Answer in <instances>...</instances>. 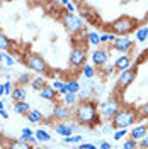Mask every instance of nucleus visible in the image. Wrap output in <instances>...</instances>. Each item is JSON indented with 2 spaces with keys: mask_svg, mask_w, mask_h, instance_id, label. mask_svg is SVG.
Returning <instances> with one entry per match:
<instances>
[{
  "mask_svg": "<svg viewBox=\"0 0 148 149\" xmlns=\"http://www.w3.org/2000/svg\"><path fill=\"white\" fill-rule=\"evenodd\" d=\"M72 117L77 125H83L92 129L95 125L101 124V117H99V110H97V103L90 100H80L77 103L73 110H72Z\"/></svg>",
  "mask_w": 148,
  "mask_h": 149,
  "instance_id": "f257e3e1",
  "label": "nucleus"
},
{
  "mask_svg": "<svg viewBox=\"0 0 148 149\" xmlns=\"http://www.w3.org/2000/svg\"><path fill=\"white\" fill-rule=\"evenodd\" d=\"M138 24H140V20H136L131 15H121V17L111 20L106 26H109V32H112L116 37H130L131 32H135L136 29L141 27Z\"/></svg>",
  "mask_w": 148,
  "mask_h": 149,
  "instance_id": "f03ea898",
  "label": "nucleus"
},
{
  "mask_svg": "<svg viewBox=\"0 0 148 149\" xmlns=\"http://www.w3.org/2000/svg\"><path fill=\"white\" fill-rule=\"evenodd\" d=\"M138 120H140L138 110L135 107H131V105H123L121 110L114 115V119L111 120V127L116 130L118 129H130Z\"/></svg>",
  "mask_w": 148,
  "mask_h": 149,
  "instance_id": "7ed1b4c3",
  "label": "nucleus"
},
{
  "mask_svg": "<svg viewBox=\"0 0 148 149\" xmlns=\"http://www.w3.org/2000/svg\"><path fill=\"white\" fill-rule=\"evenodd\" d=\"M60 19H61L63 27L66 29V32H68L72 37L80 36L83 31H85V20H83L78 14H70V12L63 10Z\"/></svg>",
  "mask_w": 148,
  "mask_h": 149,
  "instance_id": "20e7f679",
  "label": "nucleus"
},
{
  "mask_svg": "<svg viewBox=\"0 0 148 149\" xmlns=\"http://www.w3.org/2000/svg\"><path fill=\"white\" fill-rule=\"evenodd\" d=\"M123 103H121L119 97L116 93H112L109 98H106L104 102L97 103V110H99V117L101 120H112L114 115L121 110Z\"/></svg>",
  "mask_w": 148,
  "mask_h": 149,
  "instance_id": "39448f33",
  "label": "nucleus"
},
{
  "mask_svg": "<svg viewBox=\"0 0 148 149\" xmlns=\"http://www.w3.org/2000/svg\"><path fill=\"white\" fill-rule=\"evenodd\" d=\"M68 63L75 70H82L87 63V42H73V47L68 56Z\"/></svg>",
  "mask_w": 148,
  "mask_h": 149,
  "instance_id": "423d86ee",
  "label": "nucleus"
},
{
  "mask_svg": "<svg viewBox=\"0 0 148 149\" xmlns=\"http://www.w3.org/2000/svg\"><path fill=\"white\" fill-rule=\"evenodd\" d=\"M24 65L27 66L29 71H36V73H39L41 76H44V74L49 73V66H48L46 59L41 54H37V53H29V54L24 58Z\"/></svg>",
  "mask_w": 148,
  "mask_h": 149,
  "instance_id": "0eeeda50",
  "label": "nucleus"
},
{
  "mask_svg": "<svg viewBox=\"0 0 148 149\" xmlns=\"http://www.w3.org/2000/svg\"><path fill=\"white\" fill-rule=\"evenodd\" d=\"M136 74H138V68L136 66H131L130 70H126V71H121L118 74V78H116V90L114 93L118 92H124L130 85L135 83V80H136Z\"/></svg>",
  "mask_w": 148,
  "mask_h": 149,
  "instance_id": "6e6552de",
  "label": "nucleus"
},
{
  "mask_svg": "<svg viewBox=\"0 0 148 149\" xmlns=\"http://www.w3.org/2000/svg\"><path fill=\"white\" fill-rule=\"evenodd\" d=\"M90 59H92V66L95 70H99L104 65H107V61H109V51L104 49V47H95L90 53Z\"/></svg>",
  "mask_w": 148,
  "mask_h": 149,
  "instance_id": "1a4fd4ad",
  "label": "nucleus"
},
{
  "mask_svg": "<svg viewBox=\"0 0 148 149\" xmlns=\"http://www.w3.org/2000/svg\"><path fill=\"white\" fill-rule=\"evenodd\" d=\"M111 47L114 51H118V53L128 54L131 49L135 47V42H133V39H130V37H116L114 42L111 44Z\"/></svg>",
  "mask_w": 148,
  "mask_h": 149,
  "instance_id": "9d476101",
  "label": "nucleus"
},
{
  "mask_svg": "<svg viewBox=\"0 0 148 149\" xmlns=\"http://www.w3.org/2000/svg\"><path fill=\"white\" fill-rule=\"evenodd\" d=\"M75 127H77V124L75 122H56L53 124V129L58 136H61V139L63 137H70V136H73L75 134Z\"/></svg>",
  "mask_w": 148,
  "mask_h": 149,
  "instance_id": "9b49d317",
  "label": "nucleus"
},
{
  "mask_svg": "<svg viewBox=\"0 0 148 149\" xmlns=\"http://www.w3.org/2000/svg\"><path fill=\"white\" fill-rule=\"evenodd\" d=\"M53 117L58 122H65L72 117V107H66L65 103H56L53 107Z\"/></svg>",
  "mask_w": 148,
  "mask_h": 149,
  "instance_id": "f8f14e48",
  "label": "nucleus"
},
{
  "mask_svg": "<svg viewBox=\"0 0 148 149\" xmlns=\"http://www.w3.org/2000/svg\"><path fill=\"white\" fill-rule=\"evenodd\" d=\"M148 134V127L145 125V124H136V125H133L131 127V130H130V139H133V141H141L145 136Z\"/></svg>",
  "mask_w": 148,
  "mask_h": 149,
  "instance_id": "ddd939ff",
  "label": "nucleus"
},
{
  "mask_svg": "<svg viewBox=\"0 0 148 149\" xmlns=\"http://www.w3.org/2000/svg\"><path fill=\"white\" fill-rule=\"evenodd\" d=\"M114 70L118 71V73H121V71H126V70H130L131 68V56L130 54H123L119 56L116 61H114Z\"/></svg>",
  "mask_w": 148,
  "mask_h": 149,
  "instance_id": "4468645a",
  "label": "nucleus"
},
{
  "mask_svg": "<svg viewBox=\"0 0 148 149\" xmlns=\"http://www.w3.org/2000/svg\"><path fill=\"white\" fill-rule=\"evenodd\" d=\"M39 97L43 98V100H48V102H55L58 100V92H55L53 88H51V85H44L43 88H41V92H39Z\"/></svg>",
  "mask_w": 148,
  "mask_h": 149,
  "instance_id": "2eb2a0df",
  "label": "nucleus"
},
{
  "mask_svg": "<svg viewBox=\"0 0 148 149\" xmlns=\"http://www.w3.org/2000/svg\"><path fill=\"white\" fill-rule=\"evenodd\" d=\"M12 100L14 103L16 102H26V98H27V88L26 86H19V85H14V88H12Z\"/></svg>",
  "mask_w": 148,
  "mask_h": 149,
  "instance_id": "dca6fc26",
  "label": "nucleus"
},
{
  "mask_svg": "<svg viewBox=\"0 0 148 149\" xmlns=\"http://www.w3.org/2000/svg\"><path fill=\"white\" fill-rule=\"evenodd\" d=\"M34 139H36L39 144H43V142H49V141L53 139V136H51L46 129H37L36 132H34Z\"/></svg>",
  "mask_w": 148,
  "mask_h": 149,
  "instance_id": "f3484780",
  "label": "nucleus"
},
{
  "mask_svg": "<svg viewBox=\"0 0 148 149\" xmlns=\"http://www.w3.org/2000/svg\"><path fill=\"white\" fill-rule=\"evenodd\" d=\"M31 110H32V109H31V105H29L27 102H16L14 103V112H16L17 115H27Z\"/></svg>",
  "mask_w": 148,
  "mask_h": 149,
  "instance_id": "a211bd4d",
  "label": "nucleus"
},
{
  "mask_svg": "<svg viewBox=\"0 0 148 149\" xmlns=\"http://www.w3.org/2000/svg\"><path fill=\"white\" fill-rule=\"evenodd\" d=\"M26 117H27V120L31 122V124H39V122L44 120V115H43V112H41V110H36V109H32V110L29 112Z\"/></svg>",
  "mask_w": 148,
  "mask_h": 149,
  "instance_id": "6ab92c4d",
  "label": "nucleus"
},
{
  "mask_svg": "<svg viewBox=\"0 0 148 149\" xmlns=\"http://www.w3.org/2000/svg\"><path fill=\"white\" fill-rule=\"evenodd\" d=\"M95 73H97V70L92 66V63H85L82 68V74L85 80H92L94 76H95Z\"/></svg>",
  "mask_w": 148,
  "mask_h": 149,
  "instance_id": "aec40b11",
  "label": "nucleus"
},
{
  "mask_svg": "<svg viewBox=\"0 0 148 149\" xmlns=\"http://www.w3.org/2000/svg\"><path fill=\"white\" fill-rule=\"evenodd\" d=\"M32 74L29 73V71H24V73H20L17 76V83L16 85H19V86H26V85H31V81H32Z\"/></svg>",
  "mask_w": 148,
  "mask_h": 149,
  "instance_id": "412c9836",
  "label": "nucleus"
},
{
  "mask_svg": "<svg viewBox=\"0 0 148 149\" xmlns=\"http://www.w3.org/2000/svg\"><path fill=\"white\" fill-rule=\"evenodd\" d=\"M87 44L92 46L94 49L95 47H101V39H99V34L97 32H87Z\"/></svg>",
  "mask_w": 148,
  "mask_h": 149,
  "instance_id": "4be33fe9",
  "label": "nucleus"
},
{
  "mask_svg": "<svg viewBox=\"0 0 148 149\" xmlns=\"http://www.w3.org/2000/svg\"><path fill=\"white\" fill-rule=\"evenodd\" d=\"M44 85H46V78L39 74V76H34V78H32V81H31V88L36 90V92H41V88H43Z\"/></svg>",
  "mask_w": 148,
  "mask_h": 149,
  "instance_id": "5701e85b",
  "label": "nucleus"
},
{
  "mask_svg": "<svg viewBox=\"0 0 148 149\" xmlns=\"http://www.w3.org/2000/svg\"><path fill=\"white\" fill-rule=\"evenodd\" d=\"M7 149H34L31 144H27V142H24V141H10L9 146H7Z\"/></svg>",
  "mask_w": 148,
  "mask_h": 149,
  "instance_id": "b1692460",
  "label": "nucleus"
},
{
  "mask_svg": "<svg viewBox=\"0 0 148 149\" xmlns=\"http://www.w3.org/2000/svg\"><path fill=\"white\" fill-rule=\"evenodd\" d=\"M135 36H136V41H138V42H145L148 39V27L147 26H141L140 29L135 31Z\"/></svg>",
  "mask_w": 148,
  "mask_h": 149,
  "instance_id": "393cba45",
  "label": "nucleus"
},
{
  "mask_svg": "<svg viewBox=\"0 0 148 149\" xmlns=\"http://www.w3.org/2000/svg\"><path fill=\"white\" fill-rule=\"evenodd\" d=\"M66 107H73V105H77L78 103V95H75V93H66V95H63V102Z\"/></svg>",
  "mask_w": 148,
  "mask_h": 149,
  "instance_id": "a878e982",
  "label": "nucleus"
},
{
  "mask_svg": "<svg viewBox=\"0 0 148 149\" xmlns=\"http://www.w3.org/2000/svg\"><path fill=\"white\" fill-rule=\"evenodd\" d=\"M10 47H12V41L0 31V51H10Z\"/></svg>",
  "mask_w": 148,
  "mask_h": 149,
  "instance_id": "bb28decb",
  "label": "nucleus"
},
{
  "mask_svg": "<svg viewBox=\"0 0 148 149\" xmlns=\"http://www.w3.org/2000/svg\"><path fill=\"white\" fill-rule=\"evenodd\" d=\"M61 142L63 144H80V142H83V136L82 134H73L70 137H63Z\"/></svg>",
  "mask_w": 148,
  "mask_h": 149,
  "instance_id": "cd10ccee",
  "label": "nucleus"
},
{
  "mask_svg": "<svg viewBox=\"0 0 148 149\" xmlns=\"http://www.w3.org/2000/svg\"><path fill=\"white\" fill-rule=\"evenodd\" d=\"M99 39H101V46H102V44L106 46V44H112V42H114V39H116V36H114L112 32L107 31V32H104V34H99Z\"/></svg>",
  "mask_w": 148,
  "mask_h": 149,
  "instance_id": "c85d7f7f",
  "label": "nucleus"
},
{
  "mask_svg": "<svg viewBox=\"0 0 148 149\" xmlns=\"http://www.w3.org/2000/svg\"><path fill=\"white\" fill-rule=\"evenodd\" d=\"M66 83V90L68 93H75V95H78L80 92V83L77 81V80H70V81H65Z\"/></svg>",
  "mask_w": 148,
  "mask_h": 149,
  "instance_id": "c756f323",
  "label": "nucleus"
},
{
  "mask_svg": "<svg viewBox=\"0 0 148 149\" xmlns=\"http://www.w3.org/2000/svg\"><path fill=\"white\" fill-rule=\"evenodd\" d=\"M34 137V130L29 129V127H24V129L20 130V141H24V142H29V141Z\"/></svg>",
  "mask_w": 148,
  "mask_h": 149,
  "instance_id": "7c9ffc66",
  "label": "nucleus"
},
{
  "mask_svg": "<svg viewBox=\"0 0 148 149\" xmlns=\"http://www.w3.org/2000/svg\"><path fill=\"white\" fill-rule=\"evenodd\" d=\"M97 71L101 73V76H102V78H107V76H111V74L114 73L116 70H114V66H112V65H104L102 68H99Z\"/></svg>",
  "mask_w": 148,
  "mask_h": 149,
  "instance_id": "2f4dec72",
  "label": "nucleus"
},
{
  "mask_svg": "<svg viewBox=\"0 0 148 149\" xmlns=\"http://www.w3.org/2000/svg\"><path fill=\"white\" fill-rule=\"evenodd\" d=\"M136 110H138L140 120H145V119H148V102H147V103H143L141 107H138Z\"/></svg>",
  "mask_w": 148,
  "mask_h": 149,
  "instance_id": "473e14b6",
  "label": "nucleus"
},
{
  "mask_svg": "<svg viewBox=\"0 0 148 149\" xmlns=\"http://www.w3.org/2000/svg\"><path fill=\"white\" fill-rule=\"evenodd\" d=\"M0 61H5V65L9 66V68H12L14 63H16V61H14V58H12L9 53H0Z\"/></svg>",
  "mask_w": 148,
  "mask_h": 149,
  "instance_id": "72a5a7b5",
  "label": "nucleus"
},
{
  "mask_svg": "<svg viewBox=\"0 0 148 149\" xmlns=\"http://www.w3.org/2000/svg\"><path fill=\"white\" fill-rule=\"evenodd\" d=\"M130 134V129H118L114 134H112V139L114 141H121L124 136H128Z\"/></svg>",
  "mask_w": 148,
  "mask_h": 149,
  "instance_id": "f704fd0d",
  "label": "nucleus"
},
{
  "mask_svg": "<svg viewBox=\"0 0 148 149\" xmlns=\"http://www.w3.org/2000/svg\"><path fill=\"white\" fill-rule=\"evenodd\" d=\"M61 5H63L65 10H66V12H70V14H75V12H77V3H73V2L63 0V2H61Z\"/></svg>",
  "mask_w": 148,
  "mask_h": 149,
  "instance_id": "c9c22d12",
  "label": "nucleus"
},
{
  "mask_svg": "<svg viewBox=\"0 0 148 149\" xmlns=\"http://www.w3.org/2000/svg\"><path fill=\"white\" fill-rule=\"evenodd\" d=\"M123 149H138V142L133 139H126L123 142Z\"/></svg>",
  "mask_w": 148,
  "mask_h": 149,
  "instance_id": "e433bc0d",
  "label": "nucleus"
},
{
  "mask_svg": "<svg viewBox=\"0 0 148 149\" xmlns=\"http://www.w3.org/2000/svg\"><path fill=\"white\" fill-rule=\"evenodd\" d=\"M49 85H51V88H53L55 92H60V90L63 88V85H65V81H61V80H53V81H51Z\"/></svg>",
  "mask_w": 148,
  "mask_h": 149,
  "instance_id": "4c0bfd02",
  "label": "nucleus"
},
{
  "mask_svg": "<svg viewBox=\"0 0 148 149\" xmlns=\"http://www.w3.org/2000/svg\"><path fill=\"white\" fill-rule=\"evenodd\" d=\"M138 149H148V134L141 141H138Z\"/></svg>",
  "mask_w": 148,
  "mask_h": 149,
  "instance_id": "58836bf2",
  "label": "nucleus"
},
{
  "mask_svg": "<svg viewBox=\"0 0 148 149\" xmlns=\"http://www.w3.org/2000/svg\"><path fill=\"white\" fill-rule=\"evenodd\" d=\"M78 149H97V146L92 144V142H80L78 144Z\"/></svg>",
  "mask_w": 148,
  "mask_h": 149,
  "instance_id": "ea45409f",
  "label": "nucleus"
},
{
  "mask_svg": "<svg viewBox=\"0 0 148 149\" xmlns=\"http://www.w3.org/2000/svg\"><path fill=\"white\" fill-rule=\"evenodd\" d=\"M4 88H5V95H12V81L10 80H7L4 83Z\"/></svg>",
  "mask_w": 148,
  "mask_h": 149,
  "instance_id": "a19ab883",
  "label": "nucleus"
},
{
  "mask_svg": "<svg viewBox=\"0 0 148 149\" xmlns=\"http://www.w3.org/2000/svg\"><path fill=\"white\" fill-rule=\"evenodd\" d=\"M111 148H112V146L109 144V142H106V141H102L101 144H99V148H97V149H111Z\"/></svg>",
  "mask_w": 148,
  "mask_h": 149,
  "instance_id": "79ce46f5",
  "label": "nucleus"
},
{
  "mask_svg": "<svg viewBox=\"0 0 148 149\" xmlns=\"http://www.w3.org/2000/svg\"><path fill=\"white\" fill-rule=\"evenodd\" d=\"M0 117H2V119H5V120H7V119H9V112L5 110V109H4V110H0Z\"/></svg>",
  "mask_w": 148,
  "mask_h": 149,
  "instance_id": "37998d69",
  "label": "nucleus"
},
{
  "mask_svg": "<svg viewBox=\"0 0 148 149\" xmlns=\"http://www.w3.org/2000/svg\"><path fill=\"white\" fill-rule=\"evenodd\" d=\"M2 95H5V88H4V83L0 85V97H2Z\"/></svg>",
  "mask_w": 148,
  "mask_h": 149,
  "instance_id": "c03bdc74",
  "label": "nucleus"
},
{
  "mask_svg": "<svg viewBox=\"0 0 148 149\" xmlns=\"http://www.w3.org/2000/svg\"><path fill=\"white\" fill-rule=\"evenodd\" d=\"M4 109H5V103H4L2 100H0V110H4Z\"/></svg>",
  "mask_w": 148,
  "mask_h": 149,
  "instance_id": "a18cd8bd",
  "label": "nucleus"
},
{
  "mask_svg": "<svg viewBox=\"0 0 148 149\" xmlns=\"http://www.w3.org/2000/svg\"><path fill=\"white\" fill-rule=\"evenodd\" d=\"M145 125H147V127H148V122H147V124H145Z\"/></svg>",
  "mask_w": 148,
  "mask_h": 149,
  "instance_id": "49530a36",
  "label": "nucleus"
},
{
  "mask_svg": "<svg viewBox=\"0 0 148 149\" xmlns=\"http://www.w3.org/2000/svg\"><path fill=\"white\" fill-rule=\"evenodd\" d=\"M147 27H148V24H147Z\"/></svg>",
  "mask_w": 148,
  "mask_h": 149,
  "instance_id": "de8ad7c7",
  "label": "nucleus"
}]
</instances>
